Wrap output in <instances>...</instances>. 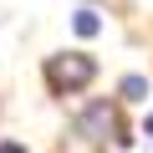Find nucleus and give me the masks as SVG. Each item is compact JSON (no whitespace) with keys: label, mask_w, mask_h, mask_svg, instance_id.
<instances>
[{"label":"nucleus","mask_w":153,"mask_h":153,"mask_svg":"<svg viewBox=\"0 0 153 153\" xmlns=\"http://www.w3.org/2000/svg\"><path fill=\"white\" fill-rule=\"evenodd\" d=\"M0 153H26V143H21V138H5V143H0Z\"/></svg>","instance_id":"nucleus-5"},{"label":"nucleus","mask_w":153,"mask_h":153,"mask_svg":"<svg viewBox=\"0 0 153 153\" xmlns=\"http://www.w3.org/2000/svg\"><path fill=\"white\" fill-rule=\"evenodd\" d=\"M117 92H123V102H143V97H148V76H138V71H128L123 82H117Z\"/></svg>","instance_id":"nucleus-3"},{"label":"nucleus","mask_w":153,"mask_h":153,"mask_svg":"<svg viewBox=\"0 0 153 153\" xmlns=\"http://www.w3.org/2000/svg\"><path fill=\"white\" fill-rule=\"evenodd\" d=\"M97 82V61L87 51H61V56H46V87L51 97H76Z\"/></svg>","instance_id":"nucleus-1"},{"label":"nucleus","mask_w":153,"mask_h":153,"mask_svg":"<svg viewBox=\"0 0 153 153\" xmlns=\"http://www.w3.org/2000/svg\"><path fill=\"white\" fill-rule=\"evenodd\" d=\"M143 133H148V138H153V112H148V123H143Z\"/></svg>","instance_id":"nucleus-6"},{"label":"nucleus","mask_w":153,"mask_h":153,"mask_svg":"<svg viewBox=\"0 0 153 153\" xmlns=\"http://www.w3.org/2000/svg\"><path fill=\"white\" fill-rule=\"evenodd\" d=\"M76 138H87V143L117 138V148H128V143H133V138L123 133V123H117V107H112L107 97H97V102H87L82 112H76Z\"/></svg>","instance_id":"nucleus-2"},{"label":"nucleus","mask_w":153,"mask_h":153,"mask_svg":"<svg viewBox=\"0 0 153 153\" xmlns=\"http://www.w3.org/2000/svg\"><path fill=\"white\" fill-rule=\"evenodd\" d=\"M71 31H76V36H97V31H102V16L82 5V10H76V16H71Z\"/></svg>","instance_id":"nucleus-4"}]
</instances>
